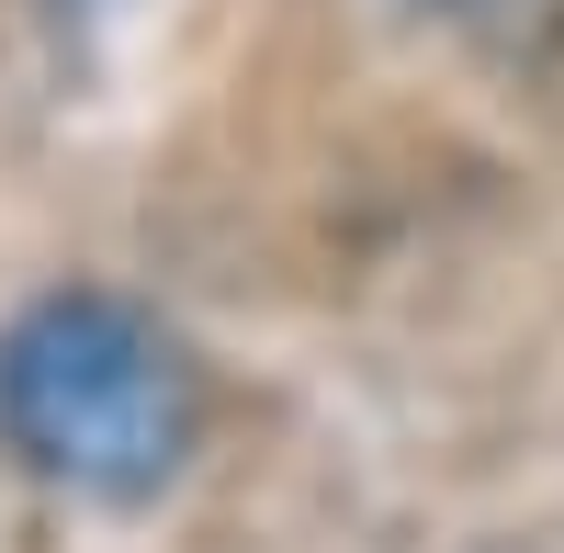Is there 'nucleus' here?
<instances>
[{
  "mask_svg": "<svg viewBox=\"0 0 564 553\" xmlns=\"http://www.w3.org/2000/svg\"><path fill=\"white\" fill-rule=\"evenodd\" d=\"M0 430L68 497H148L204 430L193 361L124 294H45L0 328Z\"/></svg>",
  "mask_w": 564,
  "mask_h": 553,
  "instance_id": "1",
  "label": "nucleus"
}]
</instances>
